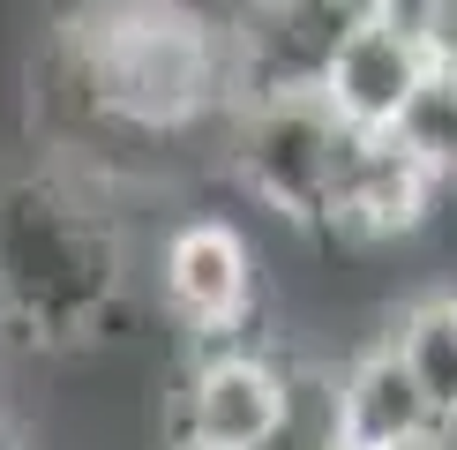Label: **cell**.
Here are the masks:
<instances>
[{"instance_id": "7", "label": "cell", "mask_w": 457, "mask_h": 450, "mask_svg": "<svg viewBox=\"0 0 457 450\" xmlns=\"http://www.w3.org/2000/svg\"><path fill=\"white\" fill-rule=\"evenodd\" d=\"M428 68H435L428 46L397 23V15L375 8L368 23H353L345 46L330 53V68H322V98H330V112L345 128L383 136V128H397V121H405V105L420 98Z\"/></svg>"}, {"instance_id": "9", "label": "cell", "mask_w": 457, "mask_h": 450, "mask_svg": "<svg viewBox=\"0 0 457 450\" xmlns=\"http://www.w3.org/2000/svg\"><path fill=\"white\" fill-rule=\"evenodd\" d=\"M390 346H397V361H405V375L420 383L435 428H443V443H450L457 436V293L412 300V308L397 315Z\"/></svg>"}, {"instance_id": "11", "label": "cell", "mask_w": 457, "mask_h": 450, "mask_svg": "<svg viewBox=\"0 0 457 450\" xmlns=\"http://www.w3.org/2000/svg\"><path fill=\"white\" fill-rule=\"evenodd\" d=\"M255 450H345V443H337V428H330V375H322V368H293L285 421Z\"/></svg>"}, {"instance_id": "3", "label": "cell", "mask_w": 457, "mask_h": 450, "mask_svg": "<svg viewBox=\"0 0 457 450\" xmlns=\"http://www.w3.org/2000/svg\"><path fill=\"white\" fill-rule=\"evenodd\" d=\"M225 165L262 211H278L300 233H330L337 173H345L353 128L330 112L322 90H262V98H233L225 112Z\"/></svg>"}, {"instance_id": "2", "label": "cell", "mask_w": 457, "mask_h": 450, "mask_svg": "<svg viewBox=\"0 0 457 450\" xmlns=\"http://www.w3.org/2000/svg\"><path fill=\"white\" fill-rule=\"evenodd\" d=\"M128 300V240L105 180L75 165L0 173V330L37 353L98 346Z\"/></svg>"}, {"instance_id": "8", "label": "cell", "mask_w": 457, "mask_h": 450, "mask_svg": "<svg viewBox=\"0 0 457 450\" xmlns=\"http://www.w3.org/2000/svg\"><path fill=\"white\" fill-rule=\"evenodd\" d=\"M330 428L345 450H405V443H443V428H435V412L420 398V383L405 375L397 361V346L353 353L345 368L330 375Z\"/></svg>"}, {"instance_id": "5", "label": "cell", "mask_w": 457, "mask_h": 450, "mask_svg": "<svg viewBox=\"0 0 457 450\" xmlns=\"http://www.w3.org/2000/svg\"><path fill=\"white\" fill-rule=\"evenodd\" d=\"M165 315L195 338H240L255 315V248L233 218H187L158 255Z\"/></svg>"}, {"instance_id": "6", "label": "cell", "mask_w": 457, "mask_h": 450, "mask_svg": "<svg viewBox=\"0 0 457 450\" xmlns=\"http://www.w3.org/2000/svg\"><path fill=\"white\" fill-rule=\"evenodd\" d=\"M435 196H443V173L397 128H383V136L353 128L345 173H337V203H330V240H405V233L428 225Z\"/></svg>"}, {"instance_id": "4", "label": "cell", "mask_w": 457, "mask_h": 450, "mask_svg": "<svg viewBox=\"0 0 457 450\" xmlns=\"http://www.w3.org/2000/svg\"><path fill=\"white\" fill-rule=\"evenodd\" d=\"M293 361L247 346V338H195V361L173 383L165 450H255L285 421Z\"/></svg>"}, {"instance_id": "10", "label": "cell", "mask_w": 457, "mask_h": 450, "mask_svg": "<svg viewBox=\"0 0 457 450\" xmlns=\"http://www.w3.org/2000/svg\"><path fill=\"white\" fill-rule=\"evenodd\" d=\"M397 136L443 173V188H457V68H428V83H420V98L405 105Z\"/></svg>"}, {"instance_id": "12", "label": "cell", "mask_w": 457, "mask_h": 450, "mask_svg": "<svg viewBox=\"0 0 457 450\" xmlns=\"http://www.w3.org/2000/svg\"><path fill=\"white\" fill-rule=\"evenodd\" d=\"M412 38L428 46L435 68H457V0H435V8L412 15Z\"/></svg>"}, {"instance_id": "13", "label": "cell", "mask_w": 457, "mask_h": 450, "mask_svg": "<svg viewBox=\"0 0 457 450\" xmlns=\"http://www.w3.org/2000/svg\"><path fill=\"white\" fill-rule=\"evenodd\" d=\"M405 450H443V443H405Z\"/></svg>"}, {"instance_id": "1", "label": "cell", "mask_w": 457, "mask_h": 450, "mask_svg": "<svg viewBox=\"0 0 457 450\" xmlns=\"http://www.w3.org/2000/svg\"><path fill=\"white\" fill-rule=\"evenodd\" d=\"M30 112L61 165L105 180L128 150L187 143L233 112V46L195 0H83L68 8L30 68Z\"/></svg>"}]
</instances>
